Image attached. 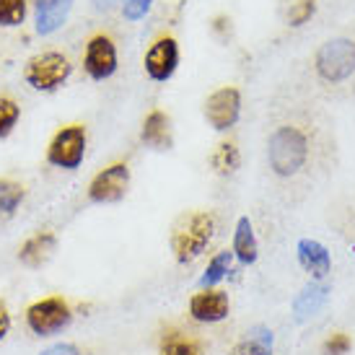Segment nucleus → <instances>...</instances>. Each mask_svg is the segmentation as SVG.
<instances>
[{"instance_id":"nucleus-1","label":"nucleus","mask_w":355,"mask_h":355,"mask_svg":"<svg viewBox=\"0 0 355 355\" xmlns=\"http://www.w3.org/2000/svg\"><path fill=\"white\" fill-rule=\"evenodd\" d=\"M216 234V216L207 210H195V213H184L179 218L174 228H171V239L168 247L174 252V259L179 265H189L195 262L207 244L213 241Z\"/></svg>"},{"instance_id":"nucleus-2","label":"nucleus","mask_w":355,"mask_h":355,"mask_svg":"<svg viewBox=\"0 0 355 355\" xmlns=\"http://www.w3.org/2000/svg\"><path fill=\"white\" fill-rule=\"evenodd\" d=\"M267 158H270V168L277 177L298 174L309 161V138L304 135V130L293 125L277 128L267 143Z\"/></svg>"},{"instance_id":"nucleus-3","label":"nucleus","mask_w":355,"mask_h":355,"mask_svg":"<svg viewBox=\"0 0 355 355\" xmlns=\"http://www.w3.org/2000/svg\"><path fill=\"white\" fill-rule=\"evenodd\" d=\"M26 327L37 337H55L62 335L73 324V309L62 296H44L26 309Z\"/></svg>"},{"instance_id":"nucleus-4","label":"nucleus","mask_w":355,"mask_h":355,"mask_svg":"<svg viewBox=\"0 0 355 355\" xmlns=\"http://www.w3.org/2000/svg\"><path fill=\"white\" fill-rule=\"evenodd\" d=\"M316 73L327 83H343L355 73V42L353 40H329L316 52Z\"/></svg>"},{"instance_id":"nucleus-5","label":"nucleus","mask_w":355,"mask_h":355,"mask_svg":"<svg viewBox=\"0 0 355 355\" xmlns=\"http://www.w3.org/2000/svg\"><path fill=\"white\" fill-rule=\"evenodd\" d=\"M70 62L65 55L60 52H44V55H37V58L29 60V65L24 70V78L31 89L37 91H58L65 80L70 78Z\"/></svg>"},{"instance_id":"nucleus-6","label":"nucleus","mask_w":355,"mask_h":355,"mask_svg":"<svg viewBox=\"0 0 355 355\" xmlns=\"http://www.w3.org/2000/svg\"><path fill=\"white\" fill-rule=\"evenodd\" d=\"M86 128L83 125H68L52 138L47 148V161L58 168H78L86 156Z\"/></svg>"},{"instance_id":"nucleus-7","label":"nucleus","mask_w":355,"mask_h":355,"mask_svg":"<svg viewBox=\"0 0 355 355\" xmlns=\"http://www.w3.org/2000/svg\"><path fill=\"white\" fill-rule=\"evenodd\" d=\"M130 187V166L128 164H112L104 171H99L89 184V200L96 205H114L125 200Z\"/></svg>"},{"instance_id":"nucleus-8","label":"nucleus","mask_w":355,"mask_h":355,"mask_svg":"<svg viewBox=\"0 0 355 355\" xmlns=\"http://www.w3.org/2000/svg\"><path fill=\"white\" fill-rule=\"evenodd\" d=\"M241 114V94L234 86H223V89L213 91L205 101V117L210 128L218 132H226L239 122Z\"/></svg>"},{"instance_id":"nucleus-9","label":"nucleus","mask_w":355,"mask_h":355,"mask_svg":"<svg viewBox=\"0 0 355 355\" xmlns=\"http://www.w3.org/2000/svg\"><path fill=\"white\" fill-rule=\"evenodd\" d=\"M189 316L200 324H218L231 314V298L220 288H202L189 298Z\"/></svg>"},{"instance_id":"nucleus-10","label":"nucleus","mask_w":355,"mask_h":355,"mask_svg":"<svg viewBox=\"0 0 355 355\" xmlns=\"http://www.w3.org/2000/svg\"><path fill=\"white\" fill-rule=\"evenodd\" d=\"M179 65V47L171 37H161L150 44V50L146 52V73L150 80L164 83L174 76V70Z\"/></svg>"},{"instance_id":"nucleus-11","label":"nucleus","mask_w":355,"mask_h":355,"mask_svg":"<svg viewBox=\"0 0 355 355\" xmlns=\"http://www.w3.org/2000/svg\"><path fill=\"white\" fill-rule=\"evenodd\" d=\"M83 68L94 80H107L114 70H117V50L114 42L109 37H94L86 44V55H83Z\"/></svg>"},{"instance_id":"nucleus-12","label":"nucleus","mask_w":355,"mask_h":355,"mask_svg":"<svg viewBox=\"0 0 355 355\" xmlns=\"http://www.w3.org/2000/svg\"><path fill=\"white\" fill-rule=\"evenodd\" d=\"M329 293H332V288H329V283H324V280H311V283H306L296 293V298H293V319H296V322L314 319V316L327 306Z\"/></svg>"},{"instance_id":"nucleus-13","label":"nucleus","mask_w":355,"mask_h":355,"mask_svg":"<svg viewBox=\"0 0 355 355\" xmlns=\"http://www.w3.org/2000/svg\"><path fill=\"white\" fill-rule=\"evenodd\" d=\"M296 257L298 265L311 275V280H327V275L332 272V257L316 239H301L296 244Z\"/></svg>"},{"instance_id":"nucleus-14","label":"nucleus","mask_w":355,"mask_h":355,"mask_svg":"<svg viewBox=\"0 0 355 355\" xmlns=\"http://www.w3.org/2000/svg\"><path fill=\"white\" fill-rule=\"evenodd\" d=\"M55 249H58V236L52 231H40V234H34L21 244L19 262L29 270H40L52 259Z\"/></svg>"},{"instance_id":"nucleus-15","label":"nucleus","mask_w":355,"mask_h":355,"mask_svg":"<svg viewBox=\"0 0 355 355\" xmlns=\"http://www.w3.org/2000/svg\"><path fill=\"white\" fill-rule=\"evenodd\" d=\"M140 138L146 146L156 150H168L174 146V138H171V119H168L166 112H161V109H153L146 122H143V132H140Z\"/></svg>"},{"instance_id":"nucleus-16","label":"nucleus","mask_w":355,"mask_h":355,"mask_svg":"<svg viewBox=\"0 0 355 355\" xmlns=\"http://www.w3.org/2000/svg\"><path fill=\"white\" fill-rule=\"evenodd\" d=\"M231 254L236 257L241 265H254L257 257H259V244H257V236H254V226H252V220H249L247 216H241L236 220Z\"/></svg>"},{"instance_id":"nucleus-17","label":"nucleus","mask_w":355,"mask_h":355,"mask_svg":"<svg viewBox=\"0 0 355 355\" xmlns=\"http://www.w3.org/2000/svg\"><path fill=\"white\" fill-rule=\"evenodd\" d=\"M73 0H37L34 10H37V31L40 34H52L62 26V21L68 19V10Z\"/></svg>"},{"instance_id":"nucleus-18","label":"nucleus","mask_w":355,"mask_h":355,"mask_svg":"<svg viewBox=\"0 0 355 355\" xmlns=\"http://www.w3.org/2000/svg\"><path fill=\"white\" fill-rule=\"evenodd\" d=\"M158 355H205V347L184 329H166L158 340Z\"/></svg>"},{"instance_id":"nucleus-19","label":"nucleus","mask_w":355,"mask_h":355,"mask_svg":"<svg viewBox=\"0 0 355 355\" xmlns=\"http://www.w3.org/2000/svg\"><path fill=\"white\" fill-rule=\"evenodd\" d=\"M272 329L265 324H257L247 332V337L231 347V355H272Z\"/></svg>"},{"instance_id":"nucleus-20","label":"nucleus","mask_w":355,"mask_h":355,"mask_svg":"<svg viewBox=\"0 0 355 355\" xmlns=\"http://www.w3.org/2000/svg\"><path fill=\"white\" fill-rule=\"evenodd\" d=\"M231 262H234V254L231 252H218L210 262H207L205 272L200 275L198 280V288L202 291V288H216L223 277L228 275V270H231Z\"/></svg>"},{"instance_id":"nucleus-21","label":"nucleus","mask_w":355,"mask_h":355,"mask_svg":"<svg viewBox=\"0 0 355 355\" xmlns=\"http://www.w3.org/2000/svg\"><path fill=\"white\" fill-rule=\"evenodd\" d=\"M24 187L13 179H0V218L13 216L19 205L24 202Z\"/></svg>"},{"instance_id":"nucleus-22","label":"nucleus","mask_w":355,"mask_h":355,"mask_svg":"<svg viewBox=\"0 0 355 355\" xmlns=\"http://www.w3.org/2000/svg\"><path fill=\"white\" fill-rule=\"evenodd\" d=\"M239 164H241V156H239V148L234 143H220L210 156V166L216 168L218 174H234Z\"/></svg>"},{"instance_id":"nucleus-23","label":"nucleus","mask_w":355,"mask_h":355,"mask_svg":"<svg viewBox=\"0 0 355 355\" xmlns=\"http://www.w3.org/2000/svg\"><path fill=\"white\" fill-rule=\"evenodd\" d=\"M314 0H286L283 3V16L291 26H301L314 16Z\"/></svg>"},{"instance_id":"nucleus-24","label":"nucleus","mask_w":355,"mask_h":355,"mask_svg":"<svg viewBox=\"0 0 355 355\" xmlns=\"http://www.w3.org/2000/svg\"><path fill=\"white\" fill-rule=\"evenodd\" d=\"M21 117V109L19 104L8 96H0V138H8L13 128H16V122Z\"/></svg>"},{"instance_id":"nucleus-25","label":"nucleus","mask_w":355,"mask_h":355,"mask_svg":"<svg viewBox=\"0 0 355 355\" xmlns=\"http://www.w3.org/2000/svg\"><path fill=\"white\" fill-rule=\"evenodd\" d=\"M26 13V0H0V26H19Z\"/></svg>"},{"instance_id":"nucleus-26","label":"nucleus","mask_w":355,"mask_h":355,"mask_svg":"<svg viewBox=\"0 0 355 355\" xmlns=\"http://www.w3.org/2000/svg\"><path fill=\"white\" fill-rule=\"evenodd\" d=\"M353 350V337L347 332H332L322 345V355H347Z\"/></svg>"},{"instance_id":"nucleus-27","label":"nucleus","mask_w":355,"mask_h":355,"mask_svg":"<svg viewBox=\"0 0 355 355\" xmlns=\"http://www.w3.org/2000/svg\"><path fill=\"white\" fill-rule=\"evenodd\" d=\"M150 3H153V0H125V6H122V10H125V19H130V21L143 19V16L148 13Z\"/></svg>"},{"instance_id":"nucleus-28","label":"nucleus","mask_w":355,"mask_h":355,"mask_svg":"<svg viewBox=\"0 0 355 355\" xmlns=\"http://www.w3.org/2000/svg\"><path fill=\"white\" fill-rule=\"evenodd\" d=\"M40 355H83V353H80V347L73 345V343H55V345H50L47 350H42Z\"/></svg>"},{"instance_id":"nucleus-29","label":"nucleus","mask_w":355,"mask_h":355,"mask_svg":"<svg viewBox=\"0 0 355 355\" xmlns=\"http://www.w3.org/2000/svg\"><path fill=\"white\" fill-rule=\"evenodd\" d=\"M10 324H13V319H10V311H8V306L0 301V343L8 337L10 332Z\"/></svg>"}]
</instances>
